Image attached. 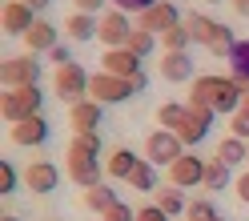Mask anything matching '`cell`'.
Wrapping results in <instances>:
<instances>
[{
  "instance_id": "484cf974",
  "label": "cell",
  "mask_w": 249,
  "mask_h": 221,
  "mask_svg": "<svg viewBox=\"0 0 249 221\" xmlns=\"http://www.w3.org/2000/svg\"><path fill=\"white\" fill-rule=\"evenodd\" d=\"M185 117H189V105H177V101H169V105H161V109H157V121L165 125L169 133H177L181 125H185Z\"/></svg>"
},
{
  "instance_id": "f6af8a7d",
  "label": "cell",
  "mask_w": 249,
  "mask_h": 221,
  "mask_svg": "<svg viewBox=\"0 0 249 221\" xmlns=\"http://www.w3.org/2000/svg\"><path fill=\"white\" fill-rule=\"evenodd\" d=\"M221 221H225V217H221Z\"/></svg>"
},
{
  "instance_id": "52a82bcc",
  "label": "cell",
  "mask_w": 249,
  "mask_h": 221,
  "mask_svg": "<svg viewBox=\"0 0 249 221\" xmlns=\"http://www.w3.org/2000/svg\"><path fill=\"white\" fill-rule=\"evenodd\" d=\"M185 17H181V8L173 4V0H157L149 12H141L137 17V28H145V33H153V37H165L169 28H177Z\"/></svg>"
},
{
  "instance_id": "cb8c5ba5",
  "label": "cell",
  "mask_w": 249,
  "mask_h": 221,
  "mask_svg": "<svg viewBox=\"0 0 249 221\" xmlns=\"http://www.w3.org/2000/svg\"><path fill=\"white\" fill-rule=\"evenodd\" d=\"M69 157H101V133H72Z\"/></svg>"
},
{
  "instance_id": "bcb514c9",
  "label": "cell",
  "mask_w": 249,
  "mask_h": 221,
  "mask_svg": "<svg viewBox=\"0 0 249 221\" xmlns=\"http://www.w3.org/2000/svg\"><path fill=\"white\" fill-rule=\"evenodd\" d=\"M245 165H249V161H245Z\"/></svg>"
},
{
  "instance_id": "4316f807",
  "label": "cell",
  "mask_w": 249,
  "mask_h": 221,
  "mask_svg": "<svg viewBox=\"0 0 249 221\" xmlns=\"http://www.w3.org/2000/svg\"><path fill=\"white\" fill-rule=\"evenodd\" d=\"M161 44H165V53H189L193 37H189V28H185V20H181L177 28H169V33L161 37Z\"/></svg>"
},
{
  "instance_id": "7402d4cb",
  "label": "cell",
  "mask_w": 249,
  "mask_h": 221,
  "mask_svg": "<svg viewBox=\"0 0 249 221\" xmlns=\"http://www.w3.org/2000/svg\"><path fill=\"white\" fill-rule=\"evenodd\" d=\"M117 189H108V185H97V189H85V209H92V213H108V209H117Z\"/></svg>"
},
{
  "instance_id": "ee69618b",
  "label": "cell",
  "mask_w": 249,
  "mask_h": 221,
  "mask_svg": "<svg viewBox=\"0 0 249 221\" xmlns=\"http://www.w3.org/2000/svg\"><path fill=\"white\" fill-rule=\"evenodd\" d=\"M205 4H221V0H205Z\"/></svg>"
},
{
  "instance_id": "1f68e13d",
  "label": "cell",
  "mask_w": 249,
  "mask_h": 221,
  "mask_svg": "<svg viewBox=\"0 0 249 221\" xmlns=\"http://www.w3.org/2000/svg\"><path fill=\"white\" fill-rule=\"evenodd\" d=\"M108 4L121 8V12H137V17H141V12H149L153 4H157V0H108Z\"/></svg>"
},
{
  "instance_id": "d6986e66",
  "label": "cell",
  "mask_w": 249,
  "mask_h": 221,
  "mask_svg": "<svg viewBox=\"0 0 249 221\" xmlns=\"http://www.w3.org/2000/svg\"><path fill=\"white\" fill-rule=\"evenodd\" d=\"M24 44H28V53H33V56H36V53H53V49H56V28L40 17V20L24 33Z\"/></svg>"
},
{
  "instance_id": "ab89813d",
  "label": "cell",
  "mask_w": 249,
  "mask_h": 221,
  "mask_svg": "<svg viewBox=\"0 0 249 221\" xmlns=\"http://www.w3.org/2000/svg\"><path fill=\"white\" fill-rule=\"evenodd\" d=\"M20 4H28V8H33V12H44V8L53 4V0H20Z\"/></svg>"
},
{
  "instance_id": "9c48e42d",
  "label": "cell",
  "mask_w": 249,
  "mask_h": 221,
  "mask_svg": "<svg viewBox=\"0 0 249 221\" xmlns=\"http://www.w3.org/2000/svg\"><path fill=\"white\" fill-rule=\"evenodd\" d=\"M145 157L153 165H173L177 157H185V145H181L177 133L157 129V133H149V141H145Z\"/></svg>"
},
{
  "instance_id": "b9f144b4",
  "label": "cell",
  "mask_w": 249,
  "mask_h": 221,
  "mask_svg": "<svg viewBox=\"0 0 249 221\" xmlns=\"http://www.w3.org/2000/svg\"><path fill=\"white\" fill-rule=\"evenodd\" d=\"M237 113H245V117H249V92L241 97V109H237Z\"/></svg>"
},
{
  "instance_id": "f1b7e54d",
  "label": "cell",
  "mask_w": 249,
  "mask_h": 221,
  "mask_svg": "<svg viewBox=\"0 0 249 221\" xmlns=\"http://www.w3.org/2000/svg\"><path fill=\"white\" fill-rule=\"evenodd\" d=\"M124 49H129L133 56H141V60H145L153 49H157V37H153V33H145V28H137V33L129 37V44H124Z\"/></svg>"
},
{
  "instance_id": "83f0119b",
  "label": "cell",
  "mask_w": 249,
  "mask_h": 221,
  "mask_svg": "<svg viewBox=\"0 0 249 221\" xmlns=\"http://www.w3.org/2000/svg\"><path fill=\"white\" fill-rule=\"evenodd\" d=\"M157 205H161V209H165L169 217H173V213H185V209H189V201H185V193H181L177 185H173V189H157Z\"/></svg>"
},
{
  "instance_id": "44dd1931",
  "label": "cell",
  "mask_w": 249,
  "mask_h": 221,
  "mask_svg": "<svg viewBox=\"0 0 249 221\" xmlns=\"http://www.w3.org/2000/svg\"><path fill=\"white\" fill-rule=\"evenodd\" d=\"M124 185H133L137 193H157V165L149 161V157H141V161H137V169L129 173V181Z\"/></svg>"
},
{
  "instance_id": "60d3db41",
  "label": "cell",
  "mask_w": 249,
  "mask_h": 221,
  "mask_svg": "<svg viewBox=\"0 0 249 221\" xmlns=\"http://www.w3.org/2000/svg\"><path fill=\"white\" fill-rule=\"evenodd\" d=\"M233 12H237V17H245V20H249V0H233Z\"/></svg>"
},
{
  "instance_id": "7c38bea8",
  "label": "cell",
  "mask_w": 249,
  "mask_h": 221,
  "mask_svg": "<svg viewBox=\"0 0 249 221\" xmlns=\"http://www.w3.org/2000/svg\"><path fill=\"white\" fill-rule=\"evenodd\" d=\"M33 24H36V12L28 4H20V0H8V4L0 8V28H4L8 37H24Z\"/></svg>"
},
{
  "instance_id": "8fae6325",
  "label": "cell",
  "mask_w": 249,
  "mask_h": 221,
  "mask_svg": "<svg viewBox=\"0 0 249 221\" xmlns=\"http://www.w3.org/2000/svg\"><path fill=\"white\" fill-rule=\"evenodd\" d=\"M101 73L108 76H121V81H133V76H141V56H133L129 49H105L101 56Z\"/></svg>"
},
{
  "instance_id": "d590c367",
  "label": "cell",
  "mask_w": 249,
  "mask_h": 221,
  "mask_svg": "<svg viewBox=\"0 0 249 221\" xmlns=\"http://www.w3.org/2000/svg\"><path fill=\"white\" fill-rule=\"evenodd\" d=\"M101 221H137V213L129 209V205H117V209H108Z\"/></svg>"
},
{
  "instance_id": "4dcf8cb0",
  "label": "cell",
  "mask_w": 249,
  "mask_h": 221,
  "mask_svg": "<svg viewBox=\"0 0 249 221\" xmlns=\"http://www.w3.org/2000/svg\"><path fill=\"white\" fill-rule=\"evenodd\" d=\"M185 217H189V221H221V213H217L209 201H189V209H185Z\"/></svg>"
},
{
  "instance_id": "f546056e",
  "label": "cell",
  "mask_w": 249,
  "mask_h": 221,
  "mask_svg": "<svg viewBox=\"0 0 249 221\" xmlns=\"http://www.w3.org/2000/svg\"><path fill=\"white\" fill-rule=\"evenodd\" d=\"M205 189H229V165H221L217 157L205 165Z\"/></svg>"
},
{
  "instance_id": "6da1fadb",
  "label": "cell",
  "mask_w": 249,
  "mask_h": 221,
  "mask_svg": "<svg viewBox=\"0 0 249 221\" xmlns=\"http://www.w3.org/2000/svg\"><path fill=\"white\" fill-rule=\"evenodd\" d=\"M245 85L241 81H233V76H217V73H205V76H197L193 81V92L189 97H197L201 105H209L213 113H237L241 109V97H245Z\"/></svg>"
},
{
  "instance_id": "836d02e7",
  "label": "cell",
  "mask_w": 249,
  "mask_h": 221,
  "mask_svg": "<svg viewBox=\"0 0 249 221\" xmlns=\"http://www.w3.org/2000/svg\"><path fill=\"white\" fill-rule=\"evenodd\" d=\"M229 137L249 141V117H245V113H233V121H229Z\"/></svg>"
},
{
  "instance_id": "5bb4252c",
  "label": "cell",
  "mask_w": 249,
  "mask_h": 221,
  "mask_svg": "<svg viewBox=\"0 0 249 221\" xmlns=\"http://www.w3.org/2000/svg\"><path fill=\"white\" fill-rule=\"evenodd\" d=\"M8 141H12V145H20V149L44 145V141H49V121H44V113H40V117H33V121L12 125V129H8Z\"/></svg>"
},
{
  "instance_id": "ffe728a7",
  "label": "cell",
  "mask_w": 249,
  "mask_h": 221,
  "mask_svg": "<svg viewBox=\"0 0 249 221\" xmlns=\"http://www.w3.org/2000/svg\"><path fill=\"white\" fill-rule=\"evenodd\" d=\"M137 161H141V157H137L133 149H113V153H108V161H105V173L113 181H129V173L137 169Z\"/></svg>"
},
{
  "instance_id": "7a4b0ae2",
  "label": "cell",
  "mask_w": 249,
  "mask_h": 221,
  "mask_svg": "<svg viewBox=\"0 0 249 221\" xmlns=\"http://www.w3.org/2000/svg\"><path fill=\"white\" fill-rule=\"evenodd\" d=\"M185 28H189L193 44H205V49L213 56H233V49H237V37H233V28L213 20V17H201V12H185Z\"/></svg>"
},
{
  "instance_id": "277c9868",
  "label": "cell",
  "mask_w": 249,
  "mask_h": 221,
  "mask_svg": "<svg viewBox=\"0 0 249 221\" xmlns=\"http://www.w3.org/2000/svg\"><path fill=\"white\" fill-rule=\"evenodd\" d=\"M89 85H92V76L76 65V60H72V65H60V69L53 73V92H56L69 109L81 105V101H89Z\"/></svg>"
},
{
  "instance_id": "e0dca14e",
  "label": "cell",
  "mask_w": 249,
  "mask_h": 221,
  "mask_svg": "<svg viewBox=\"0 0 249 221\" xmlns=\"http://www.w3.org/2000/svg\"><path fill=\"white\" fill-rule=\"evenodd\" d=\"M65 33L72 44H85L101 33V17H89V12H72L69 8V17H65Z\"/></svg>"
},
{
  "instance_id": "74e56055",
  "label": "cell",
  "mask_w": 249,
  "mask_h": 221,
  "mask_svg": "<svg viewBox=\"0 0 249 221\" xmlns=\"http://www.w3.org/2000/svg\"><path fill=\"white\" fill-rule=\"evenodd\" d=\"M49 56H53V60H56V69H60V65H72V53H69V49H65V44H56V49H53V53H49Z\"/></svg>"
},
{
  "instance_id": "d6a6232c",
  "label": "cell",
  "mask_w": 249,
  "mask_h": 221,
  "mask_svg": "<svg viewBox=\"0 0 249 221\" xmlns=\"http://www.w3.org/2000/svg\"><path fill=\"white\" fill-rule=\"evenodd\" d=\"M0 193H4V197H8V193H17V169H12L8 161L0 165Z\"/></svg>"
},
{
  "instance_id": "e575fe53",
  "label": "cell",
  "mask_w": 249,
  "mask_h": 221,
  "mask_svg": "<svg viewBox=\"0 0 249 221\" xmlns=\"http://www.w3.org/2000/svg\"><path fill=\"white\" fill-rule=\"evenodd\" d=\"M137 221H169V213L161 205H145V209H137Z\"/></svg>"
},
{
  "instance_id": "ac0fdd59",
  "label": "cell",
  "mask_w": 249,
  "mask_h": 221,
  "mask_svg": "<svg viewBox=\"0 0 249 221\" xmlns=\"http://www.w3.org/2000/svg\"><path fill=\"white\" fill-rule=\"evenodd\" d=\"M161 76H165L169 85L197 81V76H193V60H189V53H165V56H161Z\"/></svg>"
},
{
  "instance_id": "3957f363",
  "label": "cell",
  "mask_w": 249,
  "mask_h": 221,
  "mask_svg": "<svg viewBox=\"0 0 249 221\" xmlns=\"http://www.w3.org/2000/svg\"><path fill=\"white\" fill-rule=\"evenodd\" d=\"M40 101H44L40 85L36 89H4V97H0V117L8 125L33 121V117H40Z\"/></svg>"
},
{
  "instance_id": "4fadbf2b",
  "label": "cell",
  "mask_w": 249,
  "mask_h": 221,
  "mask_svg": "<svg viewBox=\"0 0 249 221\" xmlns=\"http://www.w3.org/2000/svg\"><path fill=\"white\" fill-rule=\"evenodd\" d=\"M69 125H72V133H97L101 125H105V105L97 101H81V105H72L69 109Z\"/></svg>"
},
{
  "instance_id": "30bf717a",
  "label": "cell",
  "mask_w": 249,
  "mask_h": 221,
  "mask_svg": "<svg viewBox=\"0 0 249 221\" xmlns=\"http://www.w3.org/2000/svg\"><path fill=\"white\" fill-rule=\"evenodd\" d=\"M205 165H209V161H201L197 153H185V157H177V161L169 165V181H173L177 189L205 185Z\"/></svg>"
},
{
  "instance_id": "5b68a950",
  "label": "cell",
  "mask_w": 249,
  "mask_h": 221,
  "mask_svg": "<svg viewBox=\"0 0 249 221\" xmlns=\"http://www.w3.org/2000/svg\"><path fill=\"white\" fill-rule=\"evenodd\" d=\"M0 81H4V89H36V81H40V60H36L33 53L8 56L4 65H0Z\"/></svg>"
},
{
  "instance_id": "8d00e7d4",
  "label": "cell",
  "mask_w": 249,
  "mask_h": 221,
  "mask_svg": "<svg viewBox=\"0 0 249 221\" xmlns=\"http://www.w3.org/2000/svg\"><path fill=\"white\" fill-rule=\"evenodd\" d=\"M105 8V0H72V12H89V17H97Z\"/></svg>"
},
{
  "instance_id": "8992f818",
  "label": "cell",
  "mask_w": 249,
  "mask_h": 221,
  "mask_svg": "<svg viewBox=\"0 0 249 221\" xmlns=\"http://www.w3.org/2000/svg\"><path fill=\"white\" fill-rule=\"evenodd\" d=\"M133 81H121V76H108V73H92V85H89V97L97 101V105H124L133 97Z\"/></svg>"
},
{
  "instance_id": "f35d334b",
  "label": "cell",
  "mask_w": 249,
  "mask_h": 221,
  "mask_svg": "<svg viewBox=\"0 0 249 221\" xmlns=\"http://www.w3.org/2000/svg\"><path fill=\"white\" fill-rule=\"evenodd\" d=\"M233 189H237V197H241V201L249 205V173H241V177L233 181Z\"/></svg>"
},
{
  "instance_id": "ba28073f",
  "label": "cell",
  "mask_w": 249,
  "mask_h": 221,
  "mask_svg": "<svg viewBox=\"0 0 249 221\" xmlns=\"http://www.w3.org/2000/svg\"><path fill=\"white\" fill-rule=\"evenodd\" d=\"M137 33V24L129 20V12H121V8H108L105 17H101V40H105V49H124L129 44V37Z\"/></svg>"
},
{
  "instance_id": "9a60e30c",
  "label": "cell",
  "mask_w": 249,
  "mask_h": 221,
  "mask_svg": "<svg viewBox=\"0 0 249 221\" xmlns=\"http://www.w3.org/2000/svg\"><path fill=\"white\" fill-rule=\"evenodd\" d=\"M69 177L81 189H97V185H105V169L97 157H69Z\"/></svg>"
},
{
  "instance_id": "2e32d148",
  "label": "cell",
  "mask_w": 249,
  "mask_h": 221,
  "mask_svg": "<svg viewBox=\"0 0 249 221\" xmlns=\"http://www.w3.org/2000/svg\"><path fill=\"white\" fill-rule=\"evenodd\" d=\"M24 185L36 189V193H53V189L60 185V169L53 161H33L24 169Z\"/></svg>"
},
{
  "instance_id": "d4e9b609",
  "label": "cell",
  "mask_w": 249,
  "mask_h": 221,
  "mask_svg": "<svg viewBox=\"0 0 249 221\" xmlns=\"http://www.w3.org/2000/svg\"><path fill=\"white\" fill-rule=\"evenodd\" d=\"M229 76L233 81H241L245 89H249V40H237V49H233V56H229Z\"/></svg>"
},
{
  "instance_id": "7bdbcfd3",
  "label": "cell",
  "mask_w": 249,
  "mask_h": 221,
  "mask_svg": "<svg viewBox=\"0 0 249 221\" xmlns=\"http://www.w3.org/2000/svg\"><path fill=\"white\" fill-rule=\"evenodd\" d=\"M0 221H17V217H8V213H4V217H0Z\"/></svg>"
},
{
  "instance_id": "603a6c76",
  "label": "cell",
  "mask_w": 249,
  "mask_h": 221,
  "mask_svg": "<svg viewBox=\"0 0 249 221\" xmlns=\"http://www.w3.org/2000/svg\"><path fill=\"white\" fill-rule=\"evenodd\" d=\"M217 161L221 165H241V161H249V141H237V137H225L221 145H217Z\"/></svg>"
}]
</instances>
